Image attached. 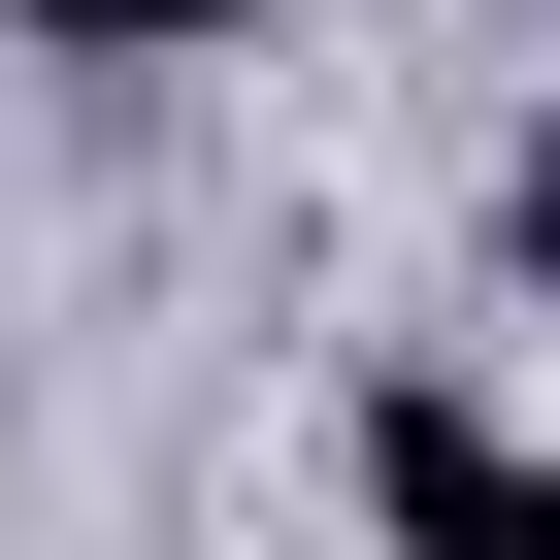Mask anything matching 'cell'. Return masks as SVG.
<instances>
[{
    "label": "cell",
    "mask_w": 560,
    "mask_h": 560,
    "mask_svg": "<svg viewBox=\"0 0 560 560\" xmlns=\"http://www.w3.org/2000/svg\"><path fill=\"white\" fill-rule=\"evenodd\" d=\"M494 231H527V298H560V132H527V198H494Z\"/></svg>",
    "instance_id": "obj_3"
},
{
    "label": "cell",
    "mask_w": 560,
    "mask_h": 560,
    "mask_svg": "<svg viewBox=\"0 0 560 560\" xmlns=\"http://www.w3.org/2000/svg\"><path fill=\"white\" fill-rule=\"evenodd\" d=\"M363 527H396V560H560V462H527L462 363H396V396H363Z\"/></svg>",
    "instance_id": "obj_1"
},
{
    "label": "cell",
    "mask_w": 560,
    "mask_h": 560,
    "mask_svg": "<svg viewBox=\"0 0 560 560\" xmlns=\"http://www.w3.org/2000/svg\"><path fill=\"white\" fill-rule=\"evenodd\" d=\"M0 34H67V67H198L231 0H0Z\"/></svg>",
    "instance_id": "obj_2"
}]
</instances>
